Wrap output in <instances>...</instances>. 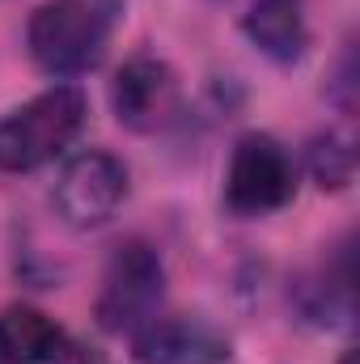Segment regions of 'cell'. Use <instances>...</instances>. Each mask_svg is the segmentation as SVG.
Listing matches in <instances>:
<instances>
[{
  "instance_id": "cell-8",
  "label": "cell",
  "mask_w": 360,
  "mask_h": 364,
  "mask_svg": "<svg viewBox=\"0 0 360 364\" xmlns=\"http://www.w3.org/2000/svg\"><path fill=\"white\" fill-rule=\"evenodd\" d=\"M68 335L38 309L13 305L0 314V360L4 364H68Z\"/></svg>"
},
{
  "instance_id": "cell-9",
  "label": "cell",
  "mask_w": 360,
  "mask_h": 364,
  "mask_svg": "<svg viewBox=\"0 0 360 364\" xmlns=\"http://www.w3.org/2000/svg\"><path fill=\"white\" fill-rule=\"evenodd\" d=\"M246 34L268 51L271 60H297L305 47L301 0H259L246 17Z\"/></svg>"
},
{
  "instance_id": "cell-4",
  "label": "cell",
  "mask_w": 360,
  "mask_h": 364,
  "mask_svg": "<svg viewBox=\"0 0 360 364\" xmlns=\"http://www.w3.org/2000/svg\"><path fill=\"white\" fill-rule=\"evenodd\" d=\"M297 191V170L288 161V153L271 140V136H246L233 149L229 161V178H225V195L238 212H271L284 208Z\"/></svg>"
},
{
  "instance_id": "cell-3",
  "label": "cell",
  "mask_w": 360,
  "mask_h": 364,
  "mask_svg": "<svg viewBox=\"0 0 360 364\" xmlns=\"http://www.w3.org/2000/svg\"><path fill=\"white\" fill-rule=\"evenodd\" d=\"M166 296V272L157 250H149L144 242L123 246L102 279V296H97V322L110 335H136L140 326H149L162 309Z\"/></svg>"
},
{
  "instance_id": "cell-10",
  "label": "cell",
  "mask_w": 360,
  "mask_h": 364,
  "mask_svg": "<svg viewBox=\"0 0 360 364\" xmlns=\"http://www.w3.org/2000/svg\"><path fill=\"white\" fill-rule=\"evenodd\" d=\"M309 166H314V178L322 186H344L352 178V149H344L335 136L331 140H318L314 153H309Z\"/></svg>"
},
{
  "instance_id": "cell-11",
  "label": "cell",
  "mask_w": 360,
  "mask_h": 364,
  "mask_svg": "<svg viewBox=\"0 0 360 364\" xmlns=\"http://www.w3.org/2000/svg\"><path fill=\"white\" fill-rule=\"evenodd\" d=\"M344 364H356V356H352V352H348V356H344Z\"/></svg>"
},
{
  "instance_id": "cell-2",
  "label": "cell",
  "mask_w": 360,
  "mask_h": 364,
  "mask_svg": "<svg viewBox=\"0 0 360 364\" xmlns=\"http://www.w3.org/2000/svg\"><path fill=\"white\" fill-rule=\"evenodd\" d=\"M85 123V97L73 85L38 93L0 123V170H34L64 153Z\"/></svg>"
},
{
  "instance_id": "cell-6",
  "label": "cell",
  "mask_w": 360,
  "mask_h": 364,
  "mask_svg": "<svg viewBox=\"0 0 360 364\" xmlns=\"http://www.w3.org/2000/svg\"><path fill=\"white\" fill-rule=\"evenodd\" d=\"M115 110L136 132H157L179 110V81L157 60H132L115 81Z\"/></svg>"
},
{
  "instance_id": "cell-1",
  "label": "cell",
  "mask_w": 360,
  "mask_h": 364,
  "mask_svg": "<svg viewBox=\"0 0 360 364\" xmlns=\"http://www.w3.org/2000/svg\"><path fill=\"white\" fill-rule=\"evenodd\" d=\"M123 4L119 0H47L30 17V55L51 77L90 73L106 55Z\"/></svg>"
},
{
  "instance_id": "cell-7",
  "label": "cell",
  "mask_w": 360,
  "mask_h": 364,
  "mask_svg": "<svg viewBox=\"0 0 360 364\" xmlns=\"http://www.w3.org/2000/svg\"><path fill=\"white\" fill-rule=\"evenodd\" d=\"M140 364H229V343L191 318H153L136 331Z\"/></svg>"
},
{
  "instance_id": "cell-5",
  "label": "cell",
  "mask_w": 360,
  "mask_h": 364,
  "mask_svg": "<svg viewBox=\"0 0 360 364\" xmlns=\"http://www.w3.org/2000/svg\"><path fill=\"white\" fill-rule=\"evenodd\" d=\"M127 195V170L110 153H81L64 166L55 182V203L60 216L73 229H93L106 225Z\"/></svg>"
}]
</instances>
